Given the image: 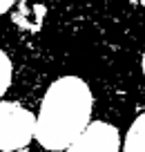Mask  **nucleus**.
<instances>
[{"mask_svg": "<svg viewBox=\"0 0 145 152\" xmlns=\"http://www.w3.org/2000/svg\"><path fill=\"white\" fill-rule=\"evenodd\" d=\"M92 92L78 76H63L47 87L34 137L47 150H67L89 125Z\"/></svg>", "mask_w": 145, "mask_h": 152, "instance_id": "f257e3e1", "label": "nucleus"}, {"mask_svg": "<svg viewBox=\"0 0 145 152\" xmlns=\"http://www.w3.org/2000/svg\"><path fill=\"white\" fill-rule=\"evenodd\" d=\"M36 130V119L27 107L0 101V152H14L29 145Z\"/></svg>", "mask_w": 145, "mask_h": 152, "instance_id": "f03ea898", "label": "nucleus"}, {"mask_svg": "<svg viewBox=\"0 0 145 152\" xmlns=\"http://www.w3.org/2000/svg\"><path fill=\"white\" fill-rule=\"evenodd\" d=\"M118 130L105 121H94L67 148V152H118Z\"/></svg>", "mask_w": 145, "mask_h": 152, "instance_id": "7ed1b4c3", "label": "nucleus"}, {"mask_svg": "<svg viewBox=\"0 0 145 152\" xmlns=\"http://www.w3.org/2000/svg\"><path fill=\"white\" fill-rule=\"evenodd\" d=\"M125 152H145V112L136 116L125 137Z\"/></svg>", "mask_w": 145, "mask_h": 152, "instance_id": "20e7f679", "label": "nucleus"}, {"mask_svg": "<svg viewBox=\"0 0 145 152\" xmlns=\"http://www.w3.org/2000/svg\"><path fill=\"white\" fill-rule=\"evenodd\" d=\"M9 83H11V63L7 58V54L0 49V96L7 92Z\"/></svg>", "mask_w": 145, "mask_h": 152, "instance_id": "39448f33", "label": "nucleus"}, {"mask_svg": "<svg viewBox=\"0 0 145 152\" xmlns=\"http://www.w3.org/2000/svg\"><path fill=\"white\" fill-rule=\"evenodd\" d=\"M11 5H14V0H0V14H5Z\"/></svg>", "mask_w": 145, "mask_h": 152, "instance_id": "423d86ee", "label": "nucleus"}, {"mask_svg": "<svg viewBox=\"0 0 145 152\" xmlns=\"http://www.w3.org/2000/svg\"><path fill=\"white\" fill-rule=\"evenodd\" d=\"M143 74H145V54H143Z\"/></svg>", "mask_w": 145, "mask_h": 152, "instance_id": "0eeeda50", "label": "nucleus"}, {"mask_svg": "<svg viewBox=\"0 0 145 152\" xmlns=\"http://www.w3.org/2000/svg\"><path fill=\"white\" fill-rule=\"evenodd\" d=\"M136 2H141V5H145V0H136Z\"/></svg>", "mask_w": 145, "mask_h": 152, "instance_id": "6e6552de", "label": "nucleus"}]
</instances>
